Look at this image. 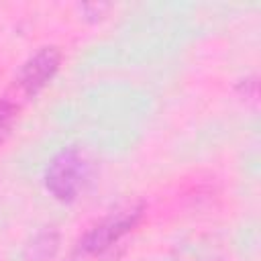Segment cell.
Instances as JSON below:
<instances>
[{
  "label": "cell",
  "mask_w": 261,
  "mask_h": 261,
  "mask_svg": "<svg viewBox=\"0 0 261 261\" xmlns=\"http://www.w3.org/2000/svg\"><path fill=\"white\" fill-rule=\"evenodd\" d=\"M61 63V53L57 47H41L20 69L18 73V88L24 96H35L41 92L51 77L57 73Z\"/></svg>",
  "instance_id": "cell-3"
},
{
  "label": "cell",
  "mask_w": 261,
  "mask_h": 261,
  "mask_svg": "<svg viewBox=\"0 0 261 261\" xmlns=\"http://www.w3.org/2000/svg\"><path fill=\"white\" fill-rule=\"evenodd\" d=\"M90 179V161L77 149L59 151L47 165L45 186L59 202H73Z\"/></svg>",
  "instance_id": "cell-1"
},
{
  "label": "cell",
  "mask_w": 261,
  "mask_h": 261,
  "mask_svg": "<svg viewBox=\"0 0 261 261\" xmlns=\"http://www.w3.org/2000/svg\"><path fill=\"white\" fill-rule=\"evenodd\" d=\"M141 210H143L141 204H139V206L128 204V206H124V208H118V210L110 212L102 222H98V224L84 237V243H82L84 251L98 255V253L110 249L122 234H126V232L137 224V220H139V216H141Z\"/></svg>",
  "instance_id": "cell-2"
},
{
  "label": "cell",
  "mask_w": 261,
  "mask_h": 261,
  "mask_svg": "<svg viewBox=\"0 0 261 261\" xmlns=\"http://www.w3.org/2000/svg\"><path fill=\"white\" fill-rule=\"evenodd\" d=\"M16 112H18V106L10 100H0V143L10 135V128L16 120Z\"/></svg>",
  "instance_id": "cell-4"
}]
</instances>
